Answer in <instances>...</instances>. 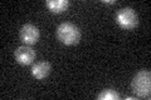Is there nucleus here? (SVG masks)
Wrapping results in <instances>:
<instances>
[{
	"label": "nucleus",
	"mask_w": 151,
	"mask_h": 100,
	"mask_svg": "<svg viewBox=\"0 0 151 100\" xmlns=\"http://www.w3.org/2000/svg\"><path fill=\"white\" fill-rule=\"evenodd\" d=\"M132 89L140 98L150 99L151 93V73L149 70H141L132 79Z\"/></svg>",
	"instance_id": "obj_1"
},
{
	"label": "nucleus",
	"mask_w": 151,
	"mask_h": 100,
	"mask_svg": "<svg viewBox=\"0 0 151 100\" xmlns=\"http://www.w3.org/2000/svg\"><path fill=\"white\" fill-rule=\"evenodd\" d=\"M57 38L60 43L65 45H73L77 44L81 39V33L76 25L70 23H63L60 24L57 29Z\"/></svg>",
	"instance_id": "obj_2"
},
{
	"label": "nucleus",
	"mask_w": 151,
	"mask_h": 100,
	"mask_svg": "<svg viewBox=\"0 0 151 100\" xmlns=\"http://www.w3.org/2000/svg\"><path fill=\"white\" fill-rule=\"evenodd\" d=\"M116 20L119 25L124 29H134L139 24L137 14L132 8H122L121 10H119L116 15Z\"/></svg>",
	"instance_id": "obj_3"
},
{
	"label": "nucleus",
	"mask_w": 151,
	"mask_h": 100,
	"mask_svg": "<svg viewBox=\"0 0 151 100\" xmlns=\"http://www.w3.org/2000/svg\"><path fill=\"white\" fill-rule=\"evenodd\" d=\"M14 56H15V59L19 64L29 65L35 59V51H34V49H32L30 46L23 45V46L17 48V50L14 51Z\"/></svg>",
	"instance_id": "obj_4"
},
{
	"label": "nucleus",
	"mask_w": 151,
	"mask_h": 100,
	"mask_svg": "<svg viewBox=\"0 0 151 100\" xmlns=\"http://www.w3.org/2000/svg\"><path fill=\"white\" fill-rule=\"evenodd\" d=\"M20 39L28 45L35 44L39 39V30L33 24H25L20 29Z\"/></svg>",
	"instance_id": "obj_5"
},
{
	"label": "nucleus",
	"mask_w": 151,
	"mask_h": 100,
	"mask_svg": "<svg viewBox=\"0 0 151 100\" xmlns=\"http://www.w3.org/2000/svg\"><path fill=\"white\" fill-rule=\"evenodd\" d=\"M32 74L37 79H44L50 74V65L48 63H45V61L35 63L32 68Z\"/></svg>",
	"instance_id": "obj_6"
},
{
	"label": "nucleus",
	"mask_w": 151,
	"mask_h": 100,
	"mask_svg": "<svg viewBox=\"0 0 151 100\" xmlns=\"http://www.w3.org/2000/svg\"><path fill=\"white\" fill-rule=\"evenodd\" d=\"M45 5L53 13H63L64 10H67L69 3L67 0H48Z\"/></svg>",
	"instance_id": "obj_7"
},
{
	"label": "nucleus",
	"mask_w": 151,
	"mask_h": 100,
	"mask_svg": "<svg viewBox=\"0 0 151 100\" xmlns=\"http://www.w3.org/2000/svg\"><path fill=\"white\" fill-rule=\"evenodd\" d=\"M120 95L116 90L113 89H106L98 95V100H119Z\"/></svg>",
	"instance_id": "obj_8"
},
{
	"label": "nucleus",
	"mask_w": 151,
	"mask_h": 100,
	"mask_svg": "<svg viewBox=\"0 0 151 100\" xmlns=\"http://www.w3.org/2000/svg\"><path fill=\"white\" fill-rule=\"evenodd\" d=\"M126 99H127V100H135L136 98H134V96H127Z\"/></svg>",
	"instance_id": "obj_9"
},
{
	"label": "nucleus",
	"mask_w": 151,
	"mask_h": 100,
	"mask_svg": "<svg viewBox=\"0 0 151 100\" xmlns=\"http://www.w3.org/2000/svg\"><path fill=\"white\" fill-rule=\"evenodd\" d=\"M103 3H108V4H115V1H107V0H105Z\"/></svg>",
	"instance_id": "obj_10"
}]
</instances>
